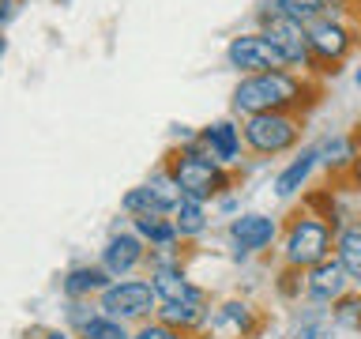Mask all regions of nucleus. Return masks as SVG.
I'll return each instance as SVG.
<instances>
[{
  "mask_svg": "<svg viewBox=\"0 0 361 339\" xmlns=\"http://www.w3.org/2000/svg\"><path fill=\"white\" fill-rule=\"evenodd\" d=\"M312 95L309 79L298 76L293 68H271V72L241 76V83L233 87V113L252 117V113H293L305 98Z\"/></svg>",
  "mask_w": 361,
  "mask_h": 339,
  "instance_id": "nucleus-1",
  "label": "nucleus"
},
{
  "mask_svg": "<svg viewBox=\"0 0 361 339\" xmlns=\"http://www.w3.org/2000/svg\"><path fill=\"white\" fill-rule=\"evenodd\" d=\"M166 166H169V174H173V181H177L180 196H188V200L211 203V200L230 196V189H233L230 166H219L214 158L203 155L200 143H196V132H192L188 140H180V147L166 158Z\"/></svg>",
  "mask_w": 361,
  "mask_h": 339,
  "instance_id": "nucleus-2",
  "label": "nucleus"
},
{
  "mask_svg": "<svg viewBox=\"0 0 361 339\" xmlns=\"http://www.w3.org/2000/svg\"><path fill=\"white\" fill-rule=\"evenodd\" d=\"M282 264L309 271L312 264L335 256V226L324 215H293L282 230Z\"/></svg>",
  "mask_w": 361,
  "mask_h": 339,
  "instance_id": "nucleus-3",
  "label": "nucleus"
},
{
  "mask_svg": "<svg viewBox=\"0 0 361 339\" xmlns=\"http://www.w3.org/2000/svg\"><path fill=\"white\" fill-rule=\"evenodd\" d=\"M241 136H245V147L252 155H264V158H275L290 147H298L301 140V117L298 113H252V117L241 121Z\"/></svg>",
  "mask_w": 361,
  "mask_h": 339,
  "instance_id": "nucleus-4",
  "label": "nucleus"
},
{
  "mask_svg": "<svg viewBox=\"0 0 361 339\" xmlns=\"http://www.w3.org/2000/svg\"><path fill=\"white\" fill-rule=\"evenodd\" d=\"M98 309L135 328V324L151 321V316L158 313V294L151 287V279H135V275L113 279L109 287L98 294Z\"/></svg>",
  "mask_w": 361,
  "mask_h": 339,
  "instance_id": "nucleus-5",
  "label": "nucleus"
},
{
  "mask_svg": "<svg viewBox=\"0 0 361 339\" xmlns=\"http://www.w3.org/2000/svg\"><path fill=\"white\" fill-rule=\"evenodd\" d=\"M264 324V316L252 302L245 298H226L219 305H211L207 321L200 324V339H252Z\"/></svg>",
  "mask_w": 361,
  "mask_h": 339,
  "instance_id": "nucleus-6",
  "label": "nucleus"
},
{
  "mask_svg": "<svg viewBox=\"0 0 361 339\" xmlns=\"http://www.w3.org/2000/svg\"><path fill=\"white\" fill-rule=\"evenodd\" d=\"M259 34L286 56V64L293 68V72H298V68L301 72H316V61H312V49H309V34H305L301 23L279 16V11L271 8V11L259 16Z\"/></svg>",
  "mask_w": 361,
  "mask_h": 339,
  "instance_id": "nucleus-7",
  "label": "nucleus"
},
{
  "mask_svg": "<svg viewBox=\"0 0 361 339\" xmlns=\"http://www.w3.org/2000/svg\"><path fill=\"white\" fill-rule=\"evenodd\" d=\"M147 242L140 234L132 230V226H124V222H117L109 230V237H106V245L98 249V264L109 271V279H128V275H135L143 264H147Z\"/></svg>",
  "mask_w": 361,
  "mask_h": 339,
  "instance_id": "nucleus-8",
  "label": "nucleus"
},
{
  "mask_svg": "<svg viewBox=\"0 0 361 339\" xmlns=\"http://www.w3.org/2000/svg\"><path fill=\"white\" fill-rule=\"evenodd\" d=\"M226 64L241 76H256V72H271V68H290L286 56H282L275 45H271L259 30L252 34H237L226 45Z\"/></svg>",
  "mask_w": 361,
  "mask_h": 339,
  "instance_id": "nucleus-9",
  "label": "nucleus"
},
{
  "mask_svg": "<svg viewBox=\"0 0 361 339\" xmlns=\"http://www.w3.org/2000/svg\"><path fill=\"white\" fill-rule=\"evenodd\" d=\"M305 34H309L312 61L316 64H327L331 72H338L335 64H343L346 53L354 49V30H350L343 19H335V16H327L320 23H312V27H305Z\"/></svg>",
  "mask_w": 361,
  "mask_h": 339,
  "instance_id": "nucleus-10",
  "label": "nucleus"
},
{
  "mask_svg": "<svg viewBox=\"0 0 361 339\" xmlns=\"http://www.w3.org/2000/svg\"><path fill=\"white\" fill-rule=\"evenodd\" d=\"M275 237H279V222L264 211H245V215H233L230 219V242H233L237 256L264 253V249L275 245Z\"/></svg>",
  "mask_w": 361,
  "mask_h": 339,
  "instance_id": "nucleus-11",
  "label": "nucleus"
},
{
  "mask_svg": "<svg viewBox=\"0 0 361 339\" xmlns=\"http://www.w3.org/2000/svg\"><path fill=\"white\" fill-rule=\"evenodd\" d=\"M196 143H200V151L207 158H214L219 166H233V162H241L245 136H241V124H237V121L222 117V121H211L207 129H200Z\"/></svg>",
  "mask_w": 361,
  "mask_h": 339,
  "instance_id": "nucleus-12",
  "label": "nucleus"
},
{
  "mask_svg": "<svg viewBox=\"0 0 361 339\" xmlns=\"http://www.w3.org/2000/svg\"><path fill=\"white\" fill-rule=\"evenodd\" d=\"M350 279L346 268L338 264V256H327L320 264H312L305 271V298L309 302H320V305H335L343 294H350Z\"/></svg>",
  "mask_w": 361,
  "mask_h": 339,
  "instance_id": "nucleus-13",
  "label": "nucleus"
},
{
  "mask_svg": "<svg viewBox=\"0 0 361 339\" xmlns=\"http://www.w3.org/2000/svg\"><path fill=\"white\" fill-rule=\"evenodd\" d=\"M109 271L102 264H75L61 275V294L68 302H98V294L109 287Z\"/></svg>",
  "mask_w": 361,
  "mask_h": 339,
  "instance_id": "nucleus-14",
  "label": "nucleus"
},
{
  "mask_svg": "<svg viewBox=\"0 0 361 339\" xmlns=\"http://www.w3.org/2000/svg\"><path fill=\"white\" fill-rule=\"evenodd\" d=\"M316 166H320V151H316V147H301V155L290 158V162L279 170V177H275V196H279V200H293L305 185H309V177H312Z\"/></svg>",
  "mask_w": 361,
  "mask_h": 339,
  "instance_id": "nucleus-15",
  "label": "nucleus"
},
{
  "mask_svg": "<svg viewBox=\"0 0 361 339\" xmlns=\"http://www.w3.org/2000/svg\"><path fill=\"white\" fill-rule=\"evenodd\" d=\"M207 313H211V302H158V313L154 316L162 324L177 328V332L196 335L200 324L207 321Z\"/></svg>",
  "mask_w": 361,
  "mask_h": 339,
  "instance_id": "nucleus-16",
  "label": "nucleus"
},
{
  "mask_svg": "<svg viewBox=\"0 0 361 339\" xmlns=\"http://www.w3.org/2000/svg\"><path fill=\"white\" fill-rule=\"evenodd\" d=\"M128 222H132V230L147 242V249H177L180 245L177 226H173L169 215L151 211V215H135V219H128Z\"/></svg>",
  "mask_w": 361,
  "mask_h": 339,
  "instance_id": "nucleus-17",
  "label": "nucleus"
},
{
  "mask_svg": "<svg viewBox=\"0 0 361 339\" xmlns=\"http://www.w3.org/2000/svg\"><path fill=\"white\" fill-rule=\"evenodd\" d=\"M173 226H177V237L180 242H196V237L207 234V203H200V200H188V196H180V203L173 208Z\"/></svg>",
  "mask_w": 361,
  "mask_h": 339,
  "instance_id": "nucleus-18",
  "label": "nucleus"
},
{
  "mask_svg": "<svg viewBox=\"0 0 361 339\" xmlns=\"http://www.w3.org/2000/svg\"><path fill=\"white\" fill-rule=\"evenodd\" d=\"M335 256L346 268V275L361 287V226H343L335 234Z\"/></svg>",
  "mask_w": 361,
  "mask_h": 339,
  "instance_id": "nucleus-19",
  "label": "nucleus"
},
{
  "mask_svg": "<svg viewBox=\"0 0 361 339\" xmlns=\"http://www.w3.org/2000/svg\"><path fill=\"white\" fill-rule=\"evenodd\" d=\"M147 189H151V196H154V208L162 211V215H173V208L180 203V189H177V181H173V174H169V166L162 162V166H154L151 170V177L143 181Z\"/></svg>",
  "mask_w": 361,
  "mask_h": 339,
  "instance_id": "nucleus-20",
  "label": "nucleus"
},
{
  "mask_svg": "<svg viewBox=\"0 0 361 339\" xmlns=\"http://www.w3.org/2000/svg\"><path fill=\"white\" fill-rule=\"evenodd\" d=\"M271 8H275L279 16L301 23V27H312V23L331 16V0H275Z\"/></svg>",
  "mask_w": 361,
  "mask_h": 339,
  "instance_id": "nucleus-21",
  "label": "nucleus"
},
{
  "mask_svg": "<svg viewBox=\"0 0 361 339\" xmlns=\"http://www.w3.org/2000/svg\"><path fill=\"white\" fill-rule=\"evenodd\" d=\"M75 339H132V324H124V321H117V316H109V313L98 309L75 332Z\"/></svg>",
  "mask_w": 361,
  "mask_h": 339,
  "instance_id": "nucleus-22",
  "label": "nucleus"
},
{
  "mask_svg": "<svg viewBox=\"0 0 361 339\" xmlns=\"http://www.w3.org/2000/svg\"><path fill=\"white\" fill-rule=\"evenodd\" d=\"M320 151V162L327 170H346V166H354L357 162V151H354V143L343 140V136H335V140H327L324 147H316Z\"/></svg>",
  "mask_w": 361,
  "mask_h": 339,
  "instance_id": "nucleus-23",
  "label": "nucleus"
},
{
  "mask_svg": "<svg viewBox=\"0 0 361 339\" xmlns=\"http://www.w3.org/2000/svg\"><path fill=\"white\" fill-rule=\"evenodd\" d=\"M331 321L338 328H354V332H361V290L357 294H343V298L331 305Z\"/></svg>",
  "mask_w": 361,
  "mask_h": 339,
  "instance_id": "nucleus-24",
  "label": "nucleus"
},
{
  "mask_svg": "<svg viewBox=\"0 0 361 339\" xmlns=\"http://www.w3.org/2000/svg\"><path fill=\"white\" fill-rule=\"evenodd\" d=\"M121 211H124V219H135V215H151V211H158L151 189H147V185L128 189V192L121 196ZM158 215H162V211H158Z\"/></svg>",
  "mask_w": 361,
  "mask_h": 339,
  "instance_id": "nucleus-25",
  "label": "nucleus"
},
{
  "mask_svg": "<svg viewBox=\"0 0 361 339\" xmlns=\"http://www.w3.org/2000/svg\"><path fill=\"white\" fill-rule=\"evenodd\" d=\"M132 339H188V335L177 332V328H169V324H162L158 316H151V321L132 328Z\"/></svg>",
  "mask_w": 361,
  "mask_h": 339,
  "instance_id": "nucleus-26",
  "label": "nucleus"
},
{
  "mask_svg": "<svg viewBox=\"0 0 361 339\" xmlns=\"http://www.w3.org/2000/svg\"><path fill=\"white\" fill-rule=\"evenodd\" d=\"M94 313H98V302H68L64 305V328L68 332H79Z\"/></svg>",
  "mask_w": 361,
  "mask_h": 339,
  "instance_id": "nucleus-27",
  "label": "nucleus"
},
{
  "mask_svg": "<svg viewBox=\"0 0 361 339\" xmlns=\"http://www.w3.org/2000/svg\"><path fill=\"white\" fill-rule=\"evenodd\" d=\"M290 339H324V328L316 324V321H305V324H301V328H298V332H293Z\"/></svg>",
  "mask_w": 361,
  "mask_h": 339,
  "instance_id": "nucleus-28",
  "label": "nucleus"
},
{
  "mask_svg": "<svg viewBox=\"0 0 361 339\" xmlns=\"http://www.w3.org/2000/svg\"><path fill=\"white\" fill-rule=\"evenodd\" d=\"M34 339H75V332H68L64 324H61V328H38V332H34Z\"/></svg>",
  "mask_w": 361,
  "mask_h": 339,
  "instance_id": "nucleus-29",
  "label": "nucleus"
},
{
  "mask_svg": "<svg viewBox=\"0 0 361 339\" xmlns=\"http://www.w3.org/2000/svg\"><path fill=\"white\" fill-rule=\"evenodd\" d=\"M16 11H19V0H0V30L16 19Z\"/></svg>",
  "mask_w": 361,
  "mask_h": 339,
  "instance_id": "nucleus-30",
  "label": "nucleus"
},
{
  "mask_svg": "<svg viewBox=\"0 0 361 339\" xmlns=\"http://www.w3.org/2000/svg\"><path fill=\"white\" fill-rule=\"evenodd\" d=\"M4 53H8V38H4V30H0V61H4Z\"/></svg>",
  "mask_w": 361,
  "mask_h": 339,
  "instance_id": "nucleus-31",
  "label": "nucleus"
},
{
  "mask_svg": "<svg viewBox=\"0 0 361 339\" xmlns=\"http://www.w3.org/2000/svg\"><path fill=\"white\" fill-rule=\"evenodd\" d=\"M354 177H357V185H361V155H357V162H354Z\"/></svg>",
  "mask_w": 361,
  "mask_h": 339,
  "instance_id": "nucleus-32",
  "label": "nucleus"
},
{
  "mask_svg": "<svg viewBox=\"0 0 361 339\" xmlns=\"http://www.w3.org/2000/svg\"><path fill=\"white\" fill-rule=\"evenodd\" d=\"M354 79H357V87H361V68H357V76H354Z\"/></svg>",
  "mask_w": 361,
  "mask_h": 339,
  "instance_id": "nucleus-33",
  "label": "nucleus"
},
{
  "mask_svg": "<svg viewBox=\"0 0 361 339\" xmlns=\"http://www.w3.org/2000/svg\"><path fill=\"white\" fill-rule=\"evenodd\" d=\"M56 4H68V0H56Z\"/></svg>",
  "mask_w": 361,
  "mask_h": 339,
  "instance_id": "nucleus-34",
  "label": "nucleus"
},
{
  "mask_svg": "<svg viewBox=\"0 0 361 339\" xmlns=\"http://www.w3.org/2000/svg\"><path fill=\"white\" fill-rule=\"evenodd\" d=\"M324 339H335V335H324Z\"/></svg>",
  "mask_w": 361,
  "mask_h": 339,
  "instance_id": "nucleus-35",
  "label": "nucleus"
}]
</instances>
